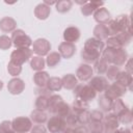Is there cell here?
I'll return each mask as SVG.
<instances>
[{
	"instance_id": "15",
	"label": "cell",
	"mask_w": 133,
	"mask_h": 133,
	"mask_svg": "<svg viewBox=\"0 0 133 133\" xmlns=\"http://www.w3.org/2000/svg\"><path fill=\"white\" fill-rule=\"evenodd\" d=\"M80 30L76 26H69L63 30V39L66 43L75 44L80 38Z\"/></svg>"
},
{
	"instance_id": "29",
	"label": "cell",
	"mask_w": 133,
	"mask_h": 133,
	"mask_svg": "<svg viewBox=\"0 0 133 133\" xmlns=\"http://www.w3.org/2000/svg\"><path fill=\"white\" fill-rule=\"evenodd\" d=\"M88 109H89V105L87 102H83V101H80L77 99H75V101L73 102V104L71 106L72 112H74L76 114L81 113L83 111H88Z\"/></svg>"
},
{
	"instance_id": "3",
	"label": "cell",
	"mask_w": 133,
	"mask_h": 133,
	"mask_svg": "<svg viewBox=\"0 0 133 133\" xmlns=\"http://www.w3.org/2000/svg\"><path fill=\"white\" fill-rule=\"evenodd\" d=\"M11 42L16 49H25L32 46V39L22 29H16L11 33Z\"/></svg>"
},
{
	"instance_id": "39",
	"label": "cell",
	"mask_w": 133,
	"mask_h": 133,
	"mask_svg": "<svg viewBox=\"0 0 133 133\" xmlns=\"http://www.w3.org/2000/svg\"><path fill=\"white\" fill-rule=\"evenodd\" d=\"M65 123H66V126L69 127V128H75V127H77V126H79L80 124H79V121H78V116H77V114L76 113H74V112H70V114L65 117Z\"/></svg>"
},
{
	"instance_id": "10",
	"label": "cell",
	"mask_w": 133,
	"mask_h": 133,
	"mask_svg": "<svg viewBox=\"0 0 133 133\" xmlns=\"http://www.w3.org/2000/svg\"><path fill=\"white\" fill-rule=\"evenodd\" d=\"M39 89H41V92L35 99V109L45 111V110H48L49 98L52 94L47 88H39Z\"/></svg>"
},
{
	"instance_id": "13",
	"label": "cell",
	"mask_w": 133,
	"mask_h": 133,
	"mask_svg": "<svg viewBox=\"0 0 133 133\" xmlns=\"http://www.w3.org/2000/svg\"><path fill=\"white\" fill-rule=\"evenodd\" d=\"M25 89V82L18 77L10 79L7 83V90L11 95H20Z\"/></svg>"
},
{
	"instance_id": "2",
	"label": "cell",
	"mask_w": 133,
	"mask_h": 133,
	"mask_svg": "<svg viewBox=\"0 0 133 133\" xmlns=\"http://www.w3.org/2000/svg\"><path fill=\"white\" fill-rule=\"evenodd\" d=\"M75 99L83 101V102H89L92 101L97 97V92L92 89L91 86L88 84H77V86L73 89Z\"/></svg>"
},
{
	"instance_id": "11",
	"label": "cell",
	"mask_w": 133,
	"mask_h": 133,
	"mask_svg": "<svg viewBox=\"0 0 133 133\" xmlns=\"http://www.w3.org/2000/svg\"><path fill=\"white\" fill-rule=\"evenodd\" d=\"M75 76L80 81H89L94 76V69L90 64L81 63L77 69Z\"/></svg>"
},
{
	"instance_id": "6",
	"label": "cell",
	"mask_w": 133,
	"mask_h": 133,
	"mask_svg": "<svg viewBox=\"0 0 133 133\" xmlns=\"http://www.w3.org/2000/svg\"><path fill=\"white\" fill-rule=\"evenodd\" d=\"M32 50L30 48H25V49H16L11 52L10 54V61L22 65L24 62L29 60L32 57Z\"/></svg>"
},
{
	"instance_id": "33",
	"label": "cell",
	"mask_w": 133,
	"mask_h": 133,
	"mask_svg": "<svg viewBox=\"0 0 133 133\" xmlns=\"http://www.w3.org/2000/svg\"><path fill=\"white\" fill-rule=\"evenodd\" d=\"M117 116V119H118V123L119 124H123V125H130L132 123V112L130 110V108L126 109L125 111L121 112Z\"/></svg>"
},
{
	"instance_id": "7",
	"label": "cell",
	"mask_w": 133,
	"mask_h": 133,
	"mask_svg": "<svg viewBox=\"0 0 133 133\" xmlns=\"http://www.w3.org/2000/svg\"><path fill=\"white\" fill-rule=\"evenodd\" d=\"M126 91H127V88H126L125 86H123L122 84H119V83H117V82L115 81V82L109 84V85L107 86V88L104 90L103 94H104L105 97H107L108 99L114 101V100H116V99H119L122 96H124V95L126 94Z\"/></svg>"
},
{
	"instance_id": "8",
	"label": "cell",
	"mask_w": 133,
	"mask_h": 133,
	"mask_svg": "<svg viewBox=\"0 0 133 133\" xmlns=\"http://www.w3.org/2000/svg\"><path fill=\"white\" fill-rule=\"evenodd\" d=\"M102 124H103V133H114L119 126L117 116L113 112H108L107 114H104Z\"/></svg>"
},
{
	"instance_id": "43",
	"label": "cell",
	"mask_w": 133,
	"mask_h": 133,
	"mask_svg": "<svg viewBox=\"0 0 133 133\" xmlns=\"http://www.w3.org/2000/svg\"><path fill=\"white\" fill-rule=\"evenodd\" d=\"M104 118V112L100 109H95L89 112V122H102Z\"/></svg>"
},
{
	"instance_id": "45",
	"label": "cell",
	"mask_w": 133,
	"mask_h": 133,
	"mask_svg": "<svg viewBox=\"0 0 133 133\" xmlns=\"http://www.w3.org/2000/svg\"><path fill=\"white\" fill-rule=\"evenodd\" d=\"M0 133H16L11 128L10 121H3L0 123Z\"/></svg>"
},
{
	"instance_id": "50",
	"label": "cell",
	"mask_w": 133,
	"mask_h": 133,
	"mask_svg": "<svg viewBox=\"0 0 133 133\" xmlns=\"http://www.w3.org/2000/svg\"><path fill=\"white\" fill-rule=\"evenodd\" d=\"M125 71L132 75V57H128L126 63H125Z\"/></svg>"
},
{
	"instance_id": "21",
	"label": "cell",
	"mask_w": 133,
	"mask_h": 133,
	"mask_svg": "<svg viewBox=\"0 0 133 133\" xmlns=\"http://www.w3.org/2000/svg\"><path fill=\"white\" fill-rule=\"evenodd\" d=\"M115 81L117 83L122 84L123 86H125L126 88L132 89V82H133L132 75L127 73L126 71H119V73L117 74V76L115 78Z\"/></svg>"
},
{
	"instance_id": "35",
	"label": "cell",
	"mask_w": 133,
	"mask_h": 133,
	"mask_svg": "<svg viewBox=\"0 0 133 133\" xmlns=\"http://www.w3.org/2000/svg\"><path fill=\"white\" fill-rule=\"evenodd\" d=\"M126 109H128V106L125 104V102L119 98V99H116L113 101V104H112V112L115 114V115H118L121 112L125 111Z\"/></svg>"
},
{
	"instance_id": "1",
	"label": "cell",
	"mask_w": 133,
	"mask_h": 133,
	"mask_svg": "<svg viewBox=\"0 0 133 133\" xmlns=\"http://www.w3.org/2000/svg\"><path fill=\"white\" fill-rule=\"evenodd\" d=\"M104 50V42L96 37L86 39L81 50V58L87 63H92L101 57L102 51Z\"/></svg>"
},
{
	"instance_id": "47",
	"label": "cell",
	"mask_w": 133,
	"mask_h": 133,
	"mask_svg": "<svg viewBox=\"0 0 133 133\" xmlns=\"http://www.w3.org/2000/svg\"><path fill=\"white\" fill-rule=\"evenodd\" d=\"M80 125H87L89 123V111H83L77 114Z\"/></svg>"
},
{
	"instance_id": "18",
	"label": "cell",
	"mask_w": 133,
	"mask_h": 133,
	"mask_svg": "<svg viewBox=\"0 0 133 133\" xmlns=\"http://www.w3.org/2000/svg\"><path fill=\"white\" fill-rule=\"evenodd\" d=\"M128 53L125 50V48H119V49H115L114 50V54H113V58H112V64L116 65V66H122L126 63L127 59H128Z\"/></svg>"
},
{
	"instance_id": "48",
	"label": "cell",
	"mask_w": 133,
	"mask_h": 133,
	"mask_svg": "<svg viewBox=\"0 0 133 133\" xmlns=\"http://www.w3.org/2000/svg\"><path fill=\"white\" fill-rule=\"evenodd\" d=\"M30 133H47V128L43 124H36L32 126Z\"/></svg>"
},
{
	"instance_id": "53",
	"label": "cell",
	"mask_w": 133,
	"mask_h": 133,
	"mask_svg": "<svg viewBox=\"0 0 133 133\" xmlns=\"http://www.w3.org/2000/svg\"><path fill=\"white\" fill-rule=\"evenodd\" d=\"M62 133H74V130H73V128H69V127H66V129H65Z\"/></svg>"
},
{
	"instance_id": "51",
	"label": "cell",
	"mask_w": 133,
	"mask_h": 133,
	"mask_svg": "<svg viewBox=\"0 0 133 133\" xmlns=\"http://www.w3.org/2000/svg\"><path fill=\"white\" fill-rule=\"evenodd\" d=\"M114 133H132L129 128H118Z\"/></svg>"
},
{
	"instance_id": "32",
	"label": "cell",
	"mask_w": 133,
	"mask_h": 133,
	"mask_svg": "<svg viewBox=\"0 0 133 133\" xmlns=\"http://www.w3.org/2000/svg\"><path fill=\"white\" fill-rule=\"evenodd\" d=\"M72 6H73V2L71 0H60V1H57L55 4L56 10L60 14H64L69 11L72 8Z\"/></svg>"
},
{
	"instance_id": "17",
	"label": "cell",
	"mask_w": 133,
	"mask_h": 133,
	"mask_svg": "<svg viewBox=\"0 0 133 133\" xmlns=\"http://www.w3.org/2000/svg\"><path fill=\"white\" fill-rule=\"evenodd\" d=\"M92 15H94L95 21L98 22V24H106V23H108L109 20H110V17H111L109 10L104 6L99 7L98 9H96Z\"/></svg>"
},
{
	"instance_id": "40",
	"label": "cell",
	"mask_w": 133,
	"mask_h": 133,
	"mask_svg": "<svg viewBox=\"0 0 133 133\" xmlns=\"http://www.w3.org/2000/svg\"><path fill=\"white\" fill-rule=\"evenodd\" d=\"M119 68L118 66H116V65H114V64H110V65H108V69H107V71H106V76H107V80L108 79H110V80H115V78H116V76H117V74L119 73Z\"/></svg>"
},
{
	"instance_id": "9",
	"label": "cell",
	"mask_w": 133,
	"mask_h": 133,
	"mask_svg": "<svg viewBox=\"0 0 133 133\" xmlns=\"http://www.w3.org/2000/svg\"><path fill=\"white\" fill-rule=\"evenodd\" d=\"M32 52H34L37 56L48 55L51 50V44L46 38H37L32 42Z\"/></svg>"
},
{
	"instance_id": "12",
	"label": "cell",
	"mask_w": 133,
	"mask_h": 133,
	"mask_svg": "<svg viewBox=\"0 0 133 133\" xmlns=\"http://www.w3.org/2000/svg\"><path fill=\"white\" fill-rule=\"evenodd\" d=\"M88 85L91 86L96 92H104V90L107 88L109 84L106 77L99 75V76H92V78L88 82Z\"/></svg>"
},
{
	"instance_id": "20",
	"label": "cell",
	"mask_w": 133,
	"mask_h": 133,
	"mask_svg": "<svg viewBox=\"0 0 133 133\" xmlns=\"http://www.w3.org/2000/svg\"><path fill=\"white\" fill-rule=\"evenodd\" d=\"M50 76L45 71H38L33 75V82L38 88H46Z\"/></svg>"
},
{
	"instance_id": "5",
	"label": "cell",
	"mask_w": 133,
	"mask_h": 133,
	"mask_svg": "<svg viewBox=\"0 0 133 133\" xmlns=\"http://www.w3.org/2000/svg\"><path fill=\"white\" fill-rule=\"evenodd\" d=\"M65 118L60 117L58 115H53L47 121V130L50 133H62L66 129Z\"/></svg>"
},
{
	"instance_id": "44",
	"label": "cell",
	"mask_w": 133,
	"mask_h": 133,
	"mask_svg": "<svg viewBox=\"0 0 133 133\" xmlns=\"http://www.w3.org/2000/svg\"><path fill=\"white\" fill-rule=\"evenodd\" d=\"M12 46L11 38L8 35H0V50H8Z\"/></svg>"
},
{
	"instance_id": "30",
	"label": "cell",
	"mask_w": 133,
	"mask_h": 133,
	"mask_svg": "<svg viewBox=\"0 0 133 133\" xmlns=\"http://www.w3.org/2000/svg\"><path fill=\"white\" fill-rule=\"evenodd\" d=\"M46 61L42 56H32L30 58V66L32 70L38 72V71H43L45 68Z\"/></svg>"
},
{
	"instance_id": "54",
	"label": "cell",
	"mask_w": 133,
	"mask_h": 133,
	"mask_svg": "<svg viewBox=\"0 0 133 133\" xmlns=\"http://www.w3.org/2000/svg\"><path fill=\"white\" fill-rule=\"evenodd\" d=\"M2 88H3V82L0 80V91L2 90Z\"/></svg>"
},
{
	"instance_id": "52",
	"label": "cell",
	"mask_w": 133,
	"mask_h": 133,
	"mask_svg": "<svg viewBox=\"0 0 133 133\" xmlns=\"http://www.w3.org/2000/svg\"><path fill=\"white\" fill-rule=\"evenodd\" d=\"M56 2H57V1H48V0H45L43 3H45V4L48 5V6H51V5H53V4H56Z\"/></svg>"
},
{
	"instance_id": "25",
	"label": "cell",
	"mask_w": 133,
	"mask_h": 133,
	"mask_svg": "<svg viewBox=\"0 0 133 133\" xmlns=\"http://www.w3.org/2000/svg\"><path fill=\"white\" fill-rule=\"evenodd\" d=\"M112 104H113V101L105 97L104 94H101L100 97L98 98V105L100 107V110L103 112H107V113L110 112L112 109Z\"/></svg>"
},
{
	"instance_id": "23",
	"label": "cell",
	"mask_w": 133,
	"mask_h": 133,
	"mask_svg": "<svg viewBox=\"0 0 133 133\" xmlns=\"http://www.w3.org/2000/svg\"><path fill=\"white\" fill-rule=\"evenodd\" d=\"M51 14V7L46 5L45 3H39L34 8V16L38 20H46Z\"/></svg>"
},
{
	"instance_id": "16",
	"label": "cell",
	"mask_w": 133,
	"mask_h": 133,
	"mask_svg": "<svg viewBox=\"0 0 133 133\" xmlns=\"http://www.w3.org/2000/svg\"><path fill=\"white\" fill-rule=\"evenodd\" d=\"M104 5L103 1H87L84 5L81 6V14L85 17H88L90 15H92L95 12L96 9H98L99 7H102Z\"/></svg>"
},
{
	"instance_id": "36",
	"label": "cell",
	"mask_w": 133,
	"mask_h": 133,
	"mask_svg": "<svg viewBox=\"0 0 133 133\" xmlns=\"http://www.w3.org/2000/svg\"><path fill=\"white\" fill-rule=\"evenodd\" d=\"M114 36L117 38V41L119 42V44L122 45L123 48L125 46L129 45L131 39H132V34H130L129 32H121V33H118V34H116Z\"/></svg>"
},
{
	"instance_id": "42",
	"label": "cell",
	"mask_w": 133,
	"mask_h": 133,
	"mask_svg": "<svg viewBox=\"0 0 133 133\" xmlns=\"http://www.w3.org/2000/svg\"><path fill=\"white\" fill-rule=\"evenodd\" d=\"M71 111H72V110H71V106H70L69 104H66L65 102H63V103L61 104V106L59 107V109L57 110V112H56L55 115H58V116H60V117L65 118V117L70 114Z\"/></svg>"
},
{
	"instance_id": "4",
	"label": "cell",
	"mask_w": 133,
	"mask_h": 133,
	"mask_svg": "<svg viewBox=\"0 0 133 133\" xmlns=\"http://www.w3.org/2000/svg\"><path fill=\"white\" fill-rule=\"evenodd\" d=\"M32 126L31 119L27 116H17L11 121V128L16 133H27Z\"/></svg>"
},
{
	"instance_id": "19",
	"label": "cell",
	"mask_w": 133,
	"mask_h": 133,
	"mask_svg": "<svg viewBox=\"0 0 133 133\" xmlns=\"http://www.w3.org/2000/svg\"><path fill=\"white\" fill-rule=\"evenodd\" d=\"M17 28V22L11 17H4L0 20V30L3 32H12Z\"/></svg>"
},
{
	"instance_id": "37",
	"label": "cell",
	"mask_w": 133,
	"mask_h": 133,
	"mask_svg": "<svg viewBox=\"0 0 133 133\" xmlns=\"http://www.w3.org/2000/svg\"><path fill=\"white\" fill-rule=\"evenodd\" d=\"M7 72L12 77H17L22 72V65H19L17 63L12 62V61H9L8 64H7Z\"/></svg>"
},
{
	"instance_id": "24",
	"label": "cell",
	"mask_w": 133,
	"mask_h": 133,
	"mask_svg": "<svg viewBox=\"0 0 133 133\" xmlns=\"http://www.w3.org/2000/svg\"><path fill=\"white\" fill-rule=\"evenodd\" d=\"M61 83L65 89H74L78 84V79L74 74H65L61 78Z\"/></svg>"
},
{
	"instance_id": "26",
	"label": "cell",
	"mask_w": 133,
	"mask_h": 133,
	"mask_svg": "<svg viewBox=\"0 0 133 133\" xmlns=\"http://www.w3.org/2000/svg\"><path fill=\"white\" fill-rule=\"evenodd\" d=\"M32 123H35V124H44V123H47L48 121V114L43 111V110H38V109H34L33 111H31L30 113V117Z\"/></svg>"
},
{
	"instance_id": "41",
	"label": "cell",
	"mask_w": 133,
	"mask_h": 133,
	"mask_svg": "<svg viewBox=\"0 0 133 133\" xmlns=\"http://www.w3.org/2000/svg\"><path fill=\"white\" fill-rule=\"evenodd\" d=\"M114 50L115 49H111V48H104V50L102 51V58L109 64L112 63V58H113V54H114Z\"/></svg>"
},
{
	"instance_id": "31",
	"label": "cell",
	"mask_w": 133,
	"mask_h": 133,
	"mask_svg": "<svg viewBox=\"0 0 133 133\" xmlns=\"http://www.w3.org/2000/svg\"><path fill=\"white\" fill-rule=\"evenodd\" d=\"M61 60V56L58 52L54 51V52H50L48 55H47V58H46V64L49 66V68H54L56 66Z\"/></svg>"
},
{
	"instance_id": "28",
	"label": "cell",
	"mask_w": 133,
	"mask_h": 133,
	"mask_svg": "<svg viewBox=\"0 0 133 133\" xmlns=\"http://www.w3.org/2000/svg\"><path fill=\"white\" fill-rule=\"evenodd\" d=\"M46 88L49 91H59L62 88V83H61V78L59 77H50L47 83Z\"/></svg>"
},
{
	"instance_id": "49",
	"label": "cell",
	"mask_w": 133,
	"mask_h": 133,
	"mask_svg": "<svg viewBox=\"0 0 133 133\" xmlns=\"http://www.w3.org/2000/svg\"><path fill=\"white\" fill-rule=\"evenodd\" d=\"M73 130H74V133H89L88 129L85 125H79V126L75 127Z\"/></svg>"
},
{
	"instance_id": "38",
	"label": "cell",
	"mask_w": 133,
	"mask_h": 133,
	"mask_svg": "<svg viewBox=\"0 0 133 133\" xmlns=\"http://www.w3.org/2000/svg\"><path fill=\"white\" fill-rule=\"evenodd\" d=\"M86 127L89 133H103L102 122H89Z\"/></svg>"
},
{
	"instance_id": "46",
	"label": "cell",
	"mask_w": 133,
	"mask_h": 133,
	"mask_svg": "<svg viewBox=\"0 0 133 133\" xmlns=\"http://www.w3.org/2000/svg\"><path fill=\"white\" fill-rule=\"evenodd\" d=\"M106 45H107L108 48H111V49H119V48H123L122 45L119 44V42L117 41V38L115 36H109L106 39Z\"/></svg>"
},
{
	"instance_id": "27",
	"label": "cell",
	"mask_w": 133,
	"mask_h": 133,
	"mask_svg": "<svg viewBox=\"0 0 133 133\" xmlns=\"http://www.w3.org/2000/svg\"><path fill=\"white\" fill-rule=\"evenodd\" d=\"M94 37L103 41V39H107L109 37V33L107 30V27L105 24H98L95 28H94Z\"/></svg>"
},
{
	"instance_id": "14",
	"label": "cell",
	"mask_w": 133,
	"mask_h": 133,
	"mask_svg": "<svg viewBox=\"0 0 133 133\" xmlns=\"http://www.w3.org/2000/svg\"><path fill=\"white\" fill-rule=\"evenodd\" d=\"M58 53L60 54L61 58L69 59V58L73 57L74 54L76 53V46H75V44H72V43L62 42L58 46Z\"/></svg>"
},
{
	"instance_id": "34",
	"label": "cell",
	"mask_w": 133,
	"mask_h": 133,
	"mask_svg": "<svg viewBox=\"0 0 133 133\" xmlns=\"http://www.w3.org/2000/svg\"><path fill=\"white\" fill-rule=\"evenodd\" d=\"M94 63H95V64H94L95 71H96L99 75H101V76L106 73V71H107V69H108V65H109L102 57H100V58H99L98 60H96Z\"/></svg>"
},
{
	"instance_id": "22",
	"label": "cell",
	"mask_w": 133,
	"mask_h": 133,
	"mask_svg": "<svg viewBox=\"0 0 133 133\" xmlns=\"http://www.w3.org/2000/svg\"><path fill=\"white\" fill-rule=\"evenodd\" d=\"M64 101L62 100V98L59 96V95H56V94H52L49 98V106H48V110L53 113L54 115L56 114L57 110L59 109V107L61 106V104L63 103Z\"/></svg>"
}]
</instances>
